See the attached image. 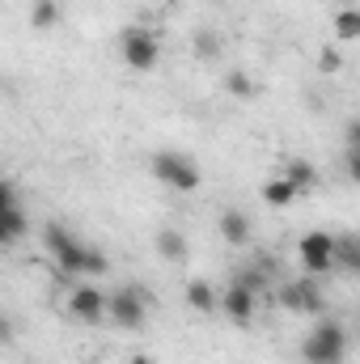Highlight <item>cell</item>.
<instances>
[{
    "mask_svg": "<svg viewBox=\"0 0 360 364\" xmlns=\"http://www.w3.org/2000/svg\"><path fill=\"white\" fill-rule=\"evenodd\" d=\"M297 255H301V263H305L309 275H327L335 267V233H322V229L305 233L297 242Z\"/></svg>",
    "mask_w": 360,
    "mask_h": 364,
    "instance_id": "8992f818",
    "label": "cell"
},
{
    "mask_svg": "<svg viewBox=\"0 0 360 364\" xmlns=\"http://www.w3.org/2000/svg\"><path fill=\"white\" fill-rule=\"evenodd\" d=\"M263 199H268L271 208H288L292 199H297V191H292V182H284V178H275L263 186Z\"/></svg>",
    "mask_w": 360,
    "mask_h": 364,
    "instance_id": "2e32d148",
    "label": "cell"
},
{
    "mask_svg": "<svg viewBox=\"0 0 360 364\" xmlns=\"http://www.w3.org/2000/svg\"><path fill=\"white\" fill-rule=\"evenodd\" d=\"M26 233V216H21V208L13 203V208H0V246H9V242H17Z\"/></svg>",
    "mask_w": 360,
    "mask_h": 364,
    "instance_id": "5bb4252c",
    "label": "cell"
},
{
    "mask_svg": "<svg viewBox=\"0 0 360 364\" xmlns=\"http://www.w3.org/2000/svg\"><path fill=\"white\" fill-rule=\"evenodd\" d=\"M301 352H305L309 364H344V356H348V331L335 318H322Z\"/></svg>",
    "mask_w": 360,
    "mask_h": 364,
    "instance_id": "7a4b0ae2",
    "label": "cell"
},
{
    "mask_svg": "<svg viewBox=\"0 0 360 364\" xmlns=\"http://www.w3.org/2000/svg\"><path fill=\"white\" fill-rule=\"evenodd\" d=\"M356 34H360V13L356 9H344V13L335 17V38H339V43H352Z\"/></svg>",
    "mask_w": 360,
    "mask_h": 364,
    "instance_id": "e0dca14e",
    "label": "cell"
},
{
    "mask_svg": "<svg viewBox=\"0 0 360 364\" xmlns=\"http://www.w3.org/2000/svg\"><path fill=\"white\" fill-rule=\"evenodd\" d=\"M339 64H344L339 47H322V55H318V68H322V73H339Z\"/></svg>",
    "mask_w": 360,
    "mask_h": 364,
    "instance_id": "7402d4cb",
    "label": "cell"
},
{
    "mask_svg": "<svg viewBox=\"0 0 360 364\" xmlns=\"http://www.w3.org/2000/svg\"><path fill=\"white\" fill-rule=\"evenodd\" d=\"M186 233H179V229H157V255L162 259H170V263H179V259H186Z\"/></svg>",
    "mask_w": 360,
    "mask_h": 364,
    "instance_id": "4fadbf2b",
    "label": "cell"
},
{
    "mask_svg": "<svg viewBox=\"0 0 360 364\" xmlns=\"http://www.w3.org/2000/svg\"><path fill=\"white\" fill-rule=\"evenodd\" d=\"M68 314H73L77 322L93 326V322H102V318H106V296H102L93 284H73V296H68Z\"/></svg>",
    "mask_w": 360,
    "mask_h": 364,
    "instance_id": "ba28073f",
    "label": "cell"
},
{
    "mask_svg": "<svg viewBox=\"0 0 360 364\" xmlns=\"http://www.w3.org/2000/svg\"><path fill=\"white\" fill-rule=\"evenodd\" d=\"M106 318H110L115 326H123V331H140V326H144V318H149L144 288H136V284L115 288V292L106 296Z\"/></svg>",
    "mask_w": 360,
    "mask_h": 364,
    "instance_id": "277c9868",
    "label": "cell"
},
{
    "mask_svg": "<svg viewBox=\"0 0 360 364\" xmlns=\"http://www.w3.org/2000/svg\"><path fill=\"white\" fill-rule=\"evenodd\" d=\"M186 305H191L195 314H212V309H216V288H212L208 279H191V284H186Z\"/></svg>",
    "mask_w": 360,
    "mask_h": 364,
    "instance_id": "7c38bea8",
    "label": "cell"
},
{
    "mask_svg": "<svg viewBox=\"0 0 360 364\" xmlns=\"http://www.w3.org/2000/svg\"><path fill=\"white\" fill-rule=\"evenodd\" d=\"M255 305H259V296L246 292V288H238V284H229L225 296H216V309H225V318H233L238 326H246L255 318Z\"/></svg>",
    "mask_w": 360,
    "mask_h": 364,
    "instance_id": "9c48e42d",
    "label": "cell"
},
{
    "mask_svg": "<svg viewBox=\"0 0 360 364\" xmlns=\"http://www.w3.org/2000/svg\"><path fill=\"white\" fill-rule=\"evenodd\" d=\"M13 203H17V195H13V186H9V182L0 178V208H13Z\"/></svg>",
    "mask_w": 360,
    "mask_h": 364,
    "instance_id": "cb8c5ba5",
    "label": "cell"
},
{
    "mask_svg": "<svg viewBox=\"0 0 360 364\" xmlns=\"http://www.w3.org/2000/svg\"><path fill=\"white\" fill-rule=\"evenodd\" d=\"M127 364H153V360H149L144 352H136V356H132V360H127Z\"/></svg>",
    "mask_w": 360,
    "mask_h": 364,
    "instance_id": "d4e9b609",
    "label": "cell"
},
{
    "mask_svg": "<svg viewBox=\"0 0 360 364\" xmlns=\"http://www.w3.org/2000/svg\"><path fill=\"white\" fill-rule=\"evenodd\" d=\"M47 250L55 255V267H60V279H97V275L110 272V259L97 250V246H85L77 242L64 225H47Z\"/></svg>",
    "mask_w": 360,
    "mask_h": 364,
    "instance_id": "6da1fadb",
    "label": "cell"
},
{
    "mask_svg": "<svg viewBox=\"0 0 360 364\" xmlns=\"http://www.w3.org/2000/svg\"><path fill=\"white\" fill-rule=\"evenodd\" d=\"M119 51H123V64H127V68L149 73V68H157V60H162V38H157L149 26H127V30L119 34Z\"/></svg>",
    "mask_w": 360,
    "mask_h": 364,
    "instance_id": "3957f363",
    "label": "cell"
},
{
    "mask_svg": "<svg viewBox=\"0 0 360 364\" xmlns=\"http://www.w3.org/2000/svg\"><path fill=\"white\" fill-rule=\"evenodd\" d=\"M195 51H199L203 60H212V55L221 51V38H216V30H199V34H195Z\"/></svg>",
    "mask_w": 360,
    "mask_h": 364,
    "instance_id": "ffe728a7",
    "label": "cell"
},
{
    "mask_svg": "<svg viewBox=\"0 0 360 364\" xmlns=\"http://www.w3.org/2000/svg\"><path fill=\"white\" fill-rule=\"evenodd\" d=\"M225 90L233 93V97H255V93H259V85H255L246 73H238V68H233V73L225 77Z\"/></svg>",
    "mask_w": 360,
    "mask_h": 364,
    "instance_id": "d6986e66",
    "label": "cell"
},
{
    "mask_svg": "<svg viewBox=\"0 0 360 364\" xmlns=\"http://www.w3.org/2000/svg\"><path fill=\"white\" fill-rule=\"evenodd\" d=\"M221 237H225L229 246H246V242H250V220H246V212L225 208V212H221Z\"/></svg>",
    "mask_w": 360,
    "mask_h": 364,
    "instance_id": "30bf717a",
    "label": "cell"
},
{
    "mask_svg": "<svg viewBox=\"0 0 360 364\" xmlns=\"http://www.w3.org/2000/svg\"><path fill=\"white\" fill-rule=\"evenodd\" d=\"M233 284H238V288H246V292H255V296H259V292H263V284H268V275H263V272H255V267H250V272H242V275H238V279H233Z\"/></svg>",
    "mask_w": 360,
    "mask_h": 364,
    "instance_id": "44dd1931",
    "label": "cell"
},
{
    "mask_svg": "<svg viewBox=\"0 0 360 364\" xmlns=\"http://www.w3.org/2000/svg\"><path fill=\"white\" fill-rule=\"evenodd\" d=\"M60 0H34V13H30V21H34V30H51V26H60Z\"/></svg>",
    "mask_w": 360,
    "mask_h": 364,
    "instance_id": "9a60e30c",
    "label": "cell"
},
{
    "mask_svg": "<svg viewBox=\"0 0 360 364\" xmlns=\"http://www.w3.org/2000/svg\"><path fill=\"white\" fill-rule=\"evenodd\" d=\"M335 263H344L348 272L360 267V250H356V237H335Z\"/></svg>",
    "mask_w": 360,
    "mask_h": 364,
    "instance_id": "ac0fdd59",
    "label": "cell"
},
{
    "mask_svg": "<svg viewBox=\"0 0 360 364\" xmlns=\"http://www.w3.org/2000/svg\"><path fill=\"white\" fill-rule=\"evenodd\" d=\"M13 343V322H9V314H0V348H9Z\"/></svg>",
    "mask_w": 360,
    "mask_h": 364,
    "instance_id": "603a6c76",
    "label": "cell"
},
{
    "mask_svg": "<svg viewBox=\"0 0 360 364\" xmlns=\"http://www.w3.org/2000/svg\"><path fill=\"white\" fill-rule=\"evenodd\" d=\"M280 301L288 305V309H297V314H322V288H318V275H305V279H292V284H284V292H280Z\"/></svg>",
    "mask_w": 360,
    "mask_h": 364,
    "instance_id": "52a82bcc",
    "label": "cell"
},
{
    "mask_svg": "<svg viewBox=\"0 0 360 364\" xmlns=\"http://www.w3.org/2000/svg\"><path fill=\"white\" fill-rule=\"evenodd\" d=\"M284 182H292L297 195H301V191H314V186H318V170H314L305 157H292L288 170H284Z\"/></svg>",
    "mask_w": 360,
    "mask_h": 364,
    "instance_id": "8fae6325",
    "label": "cell"
},
{
    "mask_svg": "<svg viewBox=\"0 0 360 364\" xmlns=\"http://www.w3.org/2000/svg\"><path fill=\"white\" fill-rule=\"evenodd\" d=\"M153 178L162 186H170V191H195L199 186V166L191 157L174 153V149H162L153 157Z\"/></svg>",
    "mask_w": 360,
    "mask_h": 364,
    "instance_id": "5b68a950",
    "label": "cell"
}]
</instances>
